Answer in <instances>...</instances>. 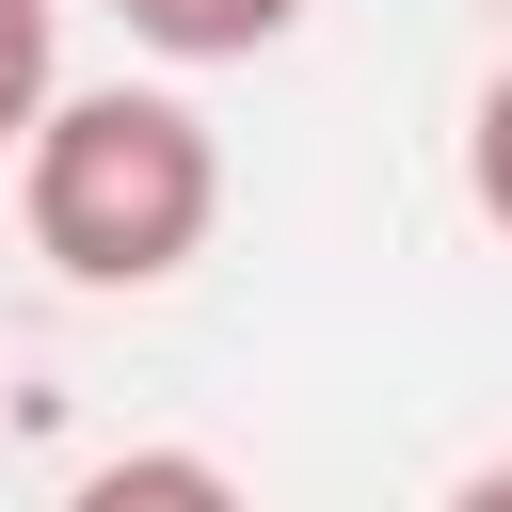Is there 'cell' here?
Instances as JSON below:
<instances>
[{"label": "cell", "mask_w": 512, "mask_h": 512, "mask_svg": "<svg viewBox=\"0 0 512 512\" xmlns=\"http://www.w3.org/2000/svg\"><path fill=\"white\" fill-rule=\"evenodd\" d=\"M16 224H32V256H48L64 288H96V304L176 288V272L208 256V224H224V144H208V112H192L176 80H80V96H48L32 144H16Z\"/></svg>", "instance_id": "1"}, {"label": "cell", "mask_w": 512, "mask_h": 512, "mask_svg": "<svg viewBox=\"0 0 512 512\" xmlns=\"http://www.w3.org/2000/svg\"><path fill=\"white\" fill-rule=\"evenodd\" d=\"M160 64H256V48H288L304 32V0H112Z\"/></svg>", "instance_id": "2"}, {"label": "cell", "mask_w": 512, "mask_h": 512, "mask_svg": "<svg viewBox=\"0 0 512 512\" xmlns=\"http://www.w3.org/2000/svg\"><path fill=\"white\" fill-rule=\"evenodd\" d=\"M48 96H64V32H48V0H0V144H32Z\"/></svg>", "instance_id": "3"}, {"label": "cell", "mask_w": 512, "mask_h": 512, "mask_svg": "<svg viewBox=\"0 0 512 512\" xmlns=\"http://www.w3.org/2000/svg\"><path fill=\"white\" fill-rule=\"evenodd\" d=\"M464 192H480V224L512 240V64L480 80V112H464Z\"/></svg>", "instance_id": "4"}, {"label": "cell", "mask_w": 512, "mask_h": 512, "mask_svg": "<svg viewBox=\"0 0 512 512\" xmlns=\"http://www.w3.org/2000/svg\"><path fill=\"white\" fill-rule=\"evenodd\" d=\"M96 496L128 512V496H224V464H96Z\"/></svg>", "instance_id": "5"}]
</instances>
